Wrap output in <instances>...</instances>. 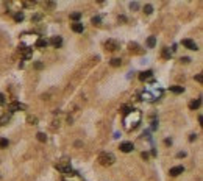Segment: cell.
I'll list each match as a JSON object with an SVG mask.
<instances>
[{"label":"cell","mask_w":203,"mask_h":181,"mask_svg":"<svg viewBox=\"0 0 203 181\" xmlns=\"http://www.w3.org/2000/svg\"><path fill=\"white\" fill-rule=\"evenodd\" d=\"M141 122V111L138 109H131L128 114H125V119H123V126L126 131H131V130H136L138 125Z\"/></svg>","instance_id":"obj_1"},{"label":"cell","mask_w":203,"mask_h":181,"mask_svg":"<svg viewBox=\"0 0 203 181\" xmlns=\"http://www.w3.org/2000/svg\"><path fill=\"white\" fill-rule=\"evenodd\" d=\"M114 161H116V156H114L113 153H110V151H103V153L98 154V162H100L102 166H105V167L113 166Z\"/></svg>","instance_id":"obj_2"},{"label":"cell","mask_w":203,"mask_h":181,"mask_svg":"<svg viewBox=\"0 0 203 181\" xmlns=\"http://www.w3.org/2000/svg\"><path fill=\"white\" fill-rule=\"evenodd\" d=\"M105 48H106L108 51H116V50L119 48V42L114 41V39H108V41L105 42Z\"/></svg>","instance_id":"obj_3"},{"label":"cell","mask_w":203,"mask_h":181,"mask_svg":"<svg viewBox=\"0 0 203 181\" xmlns=\"http://www.w3.org/2000/svg\"><path fill=\"white\" fill-rule=\"evenodd\" d=\"M8 109L10 113H14V111H20V109H25V105L23 103H19V101H13L8 105Z\"/></svg>","instance_id":"obj_4"},{"label":"cell","mask_w":203,"mask_h":181,"mask_svg":"<svg viewBox=\"0 0 203 181\" xmlns=\"http://www.w3.org/2000/svg\"><path fill=\"white\" fill-rule=\"evenodd\" d=\"M48 44H52L55 48H58V47L63 45V38H61V36H53L52 39L48 41Z\"/></svg>","instance_id":"obj_5"},{"label":"cell","mask_w":203,"mask_h":181,"mask_svg":"<svg viewBox=\"0 0 203 181\" xmlns=\"http://www.w3.org/2000/svg\"><path fill=\"white\" fill-rule=\"evenodd\" d=\"M133 144L131 142H122L120 144V151H123V153H130V151H133Z\"/></svg>","instance_id":"obj_6"},{"label":"cell","mask_w":203,"mask_h":181,"mask_svg":"<svg viewBox=\"0 0 203 181\" xmlns=\"http://www.w3.org/2000/svg\"><path fill=\"white\" fill-rule=\"evenodd\" d=\"M183 172H184V167H183V166H176V167H172V169L169 170L170 176H178V175L183 173Z\"/></svg>","instance_id":"obj_7"},{"label":"cell","mask_w":203,"mask_h":181,"mask_svg":"<svg viewBox=\"0 0 203 181\" xmlns=\"http://www.w3.org/2000/svg\"><path fill=\"white\" fill-rule=\"evenodd\" d=\"M151 76H153V72L151 70H145V72H141L139 73V80L141 81H147V80H150Z\"/></svg>","instance_id":"obj_8"},{"label":"cell","mask_w":203,"mask_h":181,"mask_svg":"<svg viewBox=\"0 0 203 181\" xmlns=\"http://www.w3.org/2000/svg\"><path fill=\"white\" fill-rule=\"evenodd\" d=\"M183 45H184L186 48H189V50H198L197 44H195L194 41H191V39H184V41H183Z\"/></svg>","instance_id":"obj_9"},{"label":"cell","mask_w":203,"mask_h":181,"mask_svg":"<svg viewBox=\"0 0 203 181\" xmlns=\"http://www.w3.org/2000/svg\"><path fill=\"white\" fill-rule=\"evenodd\" d=\"M20 51H22V55H23V60H30L31 58V48L20 45Z\"/></svg>","instance_id":"obj_10"},{"label":"cell","mask_w":203,"mask_h":181,"mask_svg":"<svg viewBox=\"0 0 203 181\" xmlns=\"http://www.w3.org/2000/svg\"><path fill=\"white\" fill-rule=\"evenodd\" d=\"M72 30H73L75 33H83V31H85V27H83L81 22H75V23H72Z\"/></svg>","instance_id":"obj_11"},{"label":"cell","mask_w":203,"mask_h":181,"mask_svg":"<svg viewBox=\"0 0 203 181\" xmlns=\"http://www.w3.org/2000/svg\"><path fill=\"white\" fill-rule=\"evenodd\" d=\"M38 48H45L47 45H48V41L45 39V38H39L38 41H36V44H35Z\"/></svg>","instance_id":"obj_12"},{"label":"cell","mask_w":203,"mask_h":181,"mask_svg":"<svg viewBox=\"0 0 203 181\" xmlns=\"http://www.w3.org/2000/svg\"><path fill=\"white\" fill-rule=\"evenodd\" d=\"M200 103H201V100H200V98L192 100V101L189 103V108H191V109H197V108H200Z\"/></svg>","instance_id":"obj_13"},{"label":"cell","mask_w":203,"mask_h":181,"mask_svg":"<svg viewBox=\"0 0 203 181\" xmlns=\"http://www.w3.org/2000/svg\"><path fill=\"white\" fill-rule=\"evenodd\" d=\"M155 44H156V38H155V36H150V38L147 39V47H148V48H153Z\"/></svg>","instance_id":"obj_14"},{"label":"cell","mask_w":203,"mask_h":181,"mask_svg":"<svg viewBox=\"0 0 203 181\" xmlns=\"http://www.w3.org/2000/svg\"><path fill=\"white\" fill-rule=\"evenodd\" d=\"M183 91H184L183 86H170V92H173V94H181Z\"/></svg>","instance_id":"obj_15"},{"label":"cell","mask_w":203,"mask_h":181,"mask_svg":"<svg viewBox=\"0 0 203 181\" xmlns=\"http://www.w3.org/2000/svg\"><path fill=\"white\" fill-rule=\"evenodd\" d=\"M139 48H141V47H139L138 44H133V42L130 44V50H131V51H135V53H142V51H141Z\"/></svg>","instance_id":"obj_16"},{"label":"cell","mask_w":203,"mask_h":181,"mask_svg":"<svg viewBox=\"0 0 203 181\" xmlns=\"http://www.w3.org/2000/svg\"><path fill=\"white\" fill-rule=\"evenodd\" d=\"M23 17H25V16H23V13H20V11L14 14V20H16V22H22V20H23Z\"/></svg>","instance_id":"obj_17"},{"label":"cell","mask_w":203,"mask_h":181,"mask_svg":"<svg viewBox=\"0 0 203 181\" xmlns=\"http://www.w3.org/2000/svg\"><path fill=\"white\" fill-rule=\"evenodd\" d=\"M120 64H122V60H120V58H113V60H111V66H113V67H117V66H120Z\"/></svg>","instance_id":"obj_18"},{"label":"cell","mask_w":203,"mask_h":181,"mask_svg":"<svg viewBox=\"0 0 203 181\" xmlns=\"http://www.w3.org/2000/svg\"><path fill=\"white\" fill-rule=\"evenodd\" d=\"M80 17H81V13H72V14H70V19L75 20V22H78Z\"/></svg>","instance_id":"obj_19"},{"label":"cell","mask_w":203,"mask_h":181,"mask_svg":"<svg viewBox=\"0 0 203 181\" xmlns=\"http://www.w3.org/2000/svg\"><path fill=\"white\" fill-rule=\"evenodd\" d=\"M144 13L148 16V14H151V13H153V6H151V5H145L144 6Z\"/></svg>","instance_id":"obj_20"},{"label":"cell","mask_w":203,"mask_h":181,"mask_svg":"<svg viewBox=\"0 0 203 181\" xmlns=\"http://www.w3.org/2000/svg\"><path fill=\"white\" fill-rule=\"evenodd\" d=\"M8 139H5V138H2V139H0V148H6L8 147Z\"/></svg>","instance_id":"obj_21"},{"label":"cell","mask_w":203,"mask_h":181,"mask_svg":"<svg viewBox=\"0 0 203 181\" xmlns=\"http://www.w3.org/2000/svg\"><path fill=\"white\" fill-rule=\"evenodd\" d=\"M36 138H38V141H39V142H45V141H47V136H45L44 133H38V134H36Z\"/></svg>","instance_id":"obj_22"},{"label":"cell","mask_w":203,"mask_h":181,"mask_svg":"<svg viewBox=\"0 0 203 181\" xmlns=\"http://www.w3.org/2000/svg\"><path fill=\"white\" fill-rule=\"evenodd\" d=\"M100 22H102V17H100V16H94V17H92V23H94V25H100Z\"/></svg>","instance_id":"obj_23"},{"label":"cell","mask_w":203,"mask_h":181,"mask_svg":"<svg viewBox=\"0 0 203 181\" xmlns=\"http://www.w3.org/2000/svg\"><path fill=\"white\" fill-rule=\"evenodd\" d=\"M27 120H28V123H30V125H36V123H38V117H31V116H30Z\"/></svg>","instance_id":"obj_24"},{"label":"cell","mask_w":203,"mask_h":181,"mask_svg":"<svg viewBox=\"0 0 203 181\" xmlns=\"http://www.w3.org/2000/svg\"><path fill=\"white\" fill-rule=\"evenodd\" d=\"M170 55H172V53L169 51V48H164V50H163V56H164V58H170Z\"/></svg>","instance_id":"obj_25"},{"label":"cell","mask_w":203,"mask_h":181,"mask_svg":"<svg viewBox=\"0 0 203 181\" xmlns=\"http://www.w3.org/2000/svg\"><path fill=\"white\" fill-rule=\"evenodd\" d=\"M130 8H131V10H138V8H139V3H138V2H131V3H130Z\"/></svg>","instance_id":"obj_26"},{"label":"cell","mask_w":203,"mask_h":181,"mask_svg":"<svg viewBox=\"0 0 203 181\" xmlns=\"http://www.w3.org/2000/svg\"><path fill=\"white\" fill-rule=\"evenodd\" d=\"M22 5H23V6H28V8H31V6H35V2H23Z\"/></svg>","instance_id":"obj_27"},{"label":"cell","mask_w":203,"mask_h":181,"mask_svg":"<svg viewBox=\"0 0 203 181\" xmlns=\"http://www.w3.org/2000/svg\"><path fill=\"white\" fill-rule=\"evenodd\" d=\"M44 6H45V8H53L55 3H53V2H47V3H44Z\"/></svg>","instance_id":"obj_28"},{"label":"cell","mask_w":203,"mask_h":181,"mask_svg":"<svg viewBox=\"0 0 203 181\" xmlns=\"http://www.w3.org/2000/svg\"><path fill=\"white\" fill-rule=\"evenodd\" d=\"M195 80H197L198 83H201V81H203V76H201V73H198V75L195 76Z\"/></svg>","instance_id":"obj_29"},{"label":"cell","mask_w":203,"mask_h":181,"mask_svg":"<svg viewBox=\"0 0 203 181\" xmlns=\"http://www.w3.org/2000/svg\"><path fill=\"white\" fill-rule=\"evenodd\" d=\"M181 63H184V64H188V63H191V58H188V56H184V58H181Z\"/></svg>","instance_id":"obj_30"},{"label":"cell","mask_w":203,"mask_h":181,"mask_svg":"<svg viewBox=\"0 0 203 181\" xmlns=\"http://www.w3.org/2000/svg\"><path fill=\"white\" fill-rule=\"evenodd\" d=\"M176 156H178V158H184V156H186V153H184V151H180L178 154H176Z\"/></svg>","instance_id":"obj_31"},{"label":"cell","mask_w":203,"mask_h":181,"mask_svg":"<svg viewBox=\"0 0 203 181\" xmlns=\"http://www.w3.org/2000/svg\"><path fill=\"white\" fill-rule=\"evenodd\" d=\"M3 101H5V95L0 94V103H3Z\"/></svg>","instance_id":"obj_32"},{"label":"cell","mask_w":203,"mask_h":181,"mask_svg":"<svg viewBox=\"0 0 203 181\" xmlns=\"http://www.w3.org/2000/svg\"><path fill=\"white\" fill-rule=\"evenodd\" d=\"M126 19H125V16H119V22H125Z\"/></svg>","instance_id":"obj_33"},{"label":"cell","mask_w":203,"mask_h":181,"mask_svg":"<svg viewBox=\"0 0 203 181\" xmlns=\"http://www.w3.org/2000/svg\"><path fill=\"white\" fill-rule=\"evenodd\" d=\"M35 67H36V69H42V64H41V63H36Z\"/></svg>","instance_id":"obj_34"},{"label":"cell","mask_w":203,"mask_h":181,"mask_svg":"<svg viewBox=\"0 0 203 181\" xmlns=\"http://www.w3.org/2000/svg\"><path fill=\"white\" fill-rule=\"evenodd\" d=\"M195 138H197V134H191V136H189V141H195Z\"/></svg>","instance_id":"obj_35"}]
</instances>
